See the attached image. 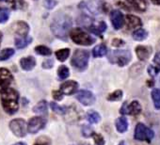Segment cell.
I'll use <instances>...</instances> for the list:
<instances>
[{"mask_svg":"<svg viewBox=\"0 0 160 145\" xmlns=\"http://www.w3.org/2000/svg\"><path fill=\"white\" fill-rule=\"evenodd\" d=\"M108 54V48L105 44H99L92 50V56L94 58H101Z\"/></svg>","mask_w":160,"mask_h":145,"instance_id":"cell-21","label":"cell"},{"mask_svg":"<svg viewBox=\"0 0 160 145\" xmlns=\"http://www.w3.org/2000/svg\"><path fill=\"white\" fill-rule=\"evenodd\" d=\"M14 53H15V51L12 48H6V49L2 50L0 52V60L4 61V60L9 59L11 57H12L14 55Z\"/></svg>","mask_w":160,"mask_h":145,"instance_id":"cell-27","label":"cell"},{"mask_svg":"<svg viewBox=\"0 0 160 145\" xmlns=\"http://www.w3.org/2000/svg\"><path fill=\"white\" fill-rule=\"evenodd\" d=\"M50 107H51L52 110H53L54 112L58 113V114L63 115V114L66 112V108H64V107H60V106H58L57 103H54V102L50 103Z\"/></svg>","mask_w":160,"mask_h":145,"instance_id":"cell-33","label":"cell"},{"mask_svg":"<svg viewBox=\"0 0 160 145\" xmlns=\"http://www.w3.org/2000/svg\"><path fill=\"white\" fill-rule=\"evenodd\" d=\"M147 36H148V33L143 28H138L133 33V38L136 41H143L147 38Z\"/></svg>","mask_w":160,"mask_h":145,"instance_id":"cell-24","label":"cell"},{"mask_svg":"<svg viewBox=\"0 0 160 145\" xmlns=\"http://www.w3.org/2000/svg\"><path fill=\"white\" fill-rule=\"evenodd\" d=\"M72 19L69 15L58 14L54 18L51 24V30L57 38L66 40L72 28Z\"/></svg>","mask_w":160,"mask_h":145,"instance_id":"cell-1","label":"cell"},{"mask_svg":"<svg viewBox=\"0 0 160 145\" xmlns=\"http://www.w3.org/2000/svg\"><path fill=\"white\" fill-rule=\"evenodd\" d=\"M119 145H126V144H125V142H124V141H122Z\"/></svg>","mask_w":160,"mask_h":145,"instance_id":"cell-46","label":"cell"},{"mask_svg":"<svg viewBox=\"0 0 160 145\" xmlns=\"http://www.w3.org/2000/svg\"><path fill=\"white\" fill-rule=\"evenodd\" d=\"M35 52L42 56H50L52 54V51L44 45H39L35 47Z\"/></svg>","mask_w":160,"mask_h":145,"instance_id":"cell-30","label":"cell"},{"mask_svg":"<svg viewBox=\"0 0 160 145\" xmlns=\"http://www.w3.org/2000/svg\"><path fill=\"white\" fill-rule=\"evenodd\" d=\"M35 145H43V144H40V143H38V144H35Z\"/></svg>","mask_w":160,"mask_h":145,"instance_id":"cell-48","label":"cell"},{"mask_svg":"<svg viewBox=\"0 0 160 145\" xmlns=\"http://www.w3.org/2000/svg\"><path fill=\"white\" fill-rule=\"evenodd\" d=\"M46 120L42 117H33L29 120L28 124V131L30 134H36L42 128H44Z\"/></svg>","mask_w":160,"mask_h":145,"instance_id":"cell-9","label":"cell"},{"mask_svg":"<svg viewBox=\"0 0 160 145\" xmlns=\"http://www.w3.org/2000/svg\"><path fill=\"white\" fill-rule=\"evenodd\" d=\"M20 65L23 70L25 71H30L32 70L36 65V60L33 57H27L20 60Z\"/></svg>","mask_w":160,"mask_h":145,"instance_id":"cell-19","label":"cell"},{"mask_svg":"<svg viewBox=\"0 0 160 145\" xmlns=\"http://www.w3.org/2000/svg\"><path fill=\"white\" fill-rule=\"evenodd\" d=\"M87 27V28L90 30V31H92V33H94V34H96V35H100L101 36V34L104 32V31H106V29H107V25H106V23L105 22H98V23H93V22H92L91 20L89 21V24L86 26ZM102 37V36H101Z\"/></svg>","mask_w":160,"mask_h":145,"instance_id":"cell-13","label":"cell"},{"mask_svg":"<svg viewBox=\"0 0 160 145\" xmlns=\"http://www.w3.org/2000/svg\"><path fill=\"white\" fill-rule=\"evenodd\" d=\"M152 3L156 5V6H160V0H151Z\"/></svg>","mask_w":160,"mask_h":145,"instance_id":"cell-43","label":"cell"},{"mask_svg":"<svg viewBox=\"0 0 160 145\" xmlns=\"http://www.w3.org/2000/svg\"><path fill=\"white\" fill-rule=\"evenodd\" d=\"M12 80L13 77L9 70L4 68L0 69V92H2L7 88H10Z\"/></svg>","mask_w":160,"mask_h":145,"instance_id":"cell-10","label":"cell"},{"mask_svg":"<svg viewBox=\"0 0 160 145\" xmlns=\"http://www.w3.org/2000/svg\"><path fill=\"white\" fill-rule=\"evenodd\" d=\"M116 128L120 133H123L127 130L128 128V122L126 118L124 117H120L116 121Z\"/></svg>","mask_w":160,"mask_h":145,"instance_id":"cell-22","label":"cell"},{"mask_svg":"<svg viewBox=\"0 0 160 145\" xmlns=\"http://www.w3.org/2000/svg\"><path fill=\"white\" fill-rule=\"evenodd\" d=\"M14 145H27V144H26V143H23V142H19V143L14 144Z\"/></svg>","mask_w":160,"mask_h":145,"instance_id":"cell-45","label":"cell"},{"mask_svg":"<svg viewBox=\"0 0 160 145\" xmlns=\"http://www.w3.org/2000/svg\"><path fill=\"white\" fill-rule=\"evenodd\" d=\"M120 112L124 115L136 116L141 112V106L139 105V103L138 101H133L130 104H128L127 102H124Z\"/></svg>","mask_w":160,"mask_h":145,"instance_id":"cell-8","label":"cell"},{"mask_svg":"<svg viewBox=\"0 0 160 145\" xmlns=\"http://www.w3.org/2000/svg\"><path fill=\"white\" fill-rule=\"evenodd\" d=\"M14 30H15V33L19 35L20 37H28L29 27L25 22H18L14 26Z\"/></svg>","mask_w":160,"mask_h":145,"instance_id":"cell-17","label":"cell"},{"mask_svg":"<svg viewBox=\"0 0 160 145\" xmlns=\"http://www.w3.org/2000/svg\"><path fill=\"white\" fill-rule=\"evenodd\" d=\"M108 59L111 63H116L122 67L131 60V53L128 50H113L108 55Z\"/></svg>","mask_w":160,"mask_h":145,"instance_id":"cell-5","label":"cell"},{"mask_svg":"<svg viewBox=\"0 0 160 145\" xmlns=\"http://www.w3.org/2000/svg\"><path fill=\"white\" fill-rule=\"evenodd\" d=\"M0 1H8V0H0Z\"/></svg>","mask_w":160,"mask_h":145,"instance_id":"cell-47","label":"cell"},{"mask_svg":"<svg viewBox=\"0 0 160 145\" xmlns=\"http://www.w3.org/2000/svg\"><path fill=\"white\" fill-rule=\"evenodd\" d=\"M110 20H111V24L113 28L116 30L121 29L124 26V23H125L123 14L122 13V12L118 10H114L110 12Z\"/></svg>","mask_w":160,"mask_h":145,"instance_id":"cell-12","label":"cell"},{"mask_svg":"<svg viewBox=\"0 0 160 145\" xmlns=\"http://www.w3.org/2000/svg\"><path fill=\"white\" fill-rule=\"evenodd\" d=\"M93 133H94V132L92 131V129L89 125H84V126L82 127V134H83L84 137L89 138V137L92 136Z\"/></svg>","mask_w":160,"mask_h":145,"instance_id":"cell-35","label":"cell"},{"mask_svg":"<svg viewBox=\"0 0 160 145\" xmlns=\"http://www.w3.org/2000/svg\"><path fill=\"white\" fill-rule=\"evenodd\" d=\"M159 71H160V67H158V66L151 65L148 68V72H149V75L152 76V77H155Z\"/></svg>","mask_w":160,"mask_h":145,"instance_id":"cell-36","label":"cell"},{"mask_svg":"<svg viewBox=\"0 0 160 145\" xmlns=\"http://www.w3.org/2000/svg\"><path fill=\"white\" fill-rule=\"evenodd\" d=\"M87 120L90 123H97L100 121V115L95 110H90L87 113Z\"/></svg>","mask_w":160,"mask_h":145,"instance_id":"cell-25","label":"cell"},{"mask_svg":"<svg viewBox=\"0 0 160 145\" xmlns=\"http://www.w3.org/2000/svg\"><path fill=\"white\" fill-rule=\"evenodd\" d=\"M122 92L118 90V91L110 93L108 97V101H119L122 99Z\"/></svg>","mask_w":160,"mask_h":145,"instance_id":"cell-34","label":"cell"},{"mask_svg":"<svg viewBox=\"0 0 160 145\" xmlns=\"http://www.w3.org/2000/svg\"><path fill=\"white\" fill-rule=\"evenodd\" d=\"M10 128L16 137L23 138L27 135V123L22 119L12 120L10 122Z\"/></svg>","mask_w":160,"mask_h":145,"instance_id":"cell-7","label":"cell"},{"mask_svg":"<svg viewBox=\"0 0 160 145\" xmlns=\"http://www.w3.org/2000/svg\"><path fill=\"white\" fill-rule=\"evenodd\" d=\"M69 55H70V49H68V48L60 49V50H58V51L56 52V57L61 62L65 61L68 58Z\"/></svg>","mask_w":160,"mask_h":145,"instance_id":"cell-26","label":"cell"},{"mask_svg":"<svg viewBox=\"0 0 160 145\" xmlns=\"http://www.w3.org/2000/svg\"><path fill=\"white\" fill-rule=\"evenodd\" d=\"M126 26H127V28L129 30L131 29H137L138 28H140L142 26V22L140 20V18L135 16V15H131V14H128L126 15Z\"/></svg>","mask_w":160,"mask_h":145,"instance_id":"cell-15","label":"cell"},{"mask_svg":"<svg viewBox=\"0 0 160 145\" xmlns=\"http://www.w3.org/2000/svg\"><path fill=\"white\" fill-rule=\"evenodd\" d=\"M53 98L55 100H58V101L62 100V98H63L62 92L61 91H55V92H53Z\"/></svg>","mask_w":160,"mask_h":145,"instance_id":"cell-39","label":"cell"},{"mask_svg":"<svg viewBox=\"0 0 160 145\" xmlns=\"http://www.w3.org/2000/svg\"><path fill=\"white\" fill-rule=\"evenodd\" d=\"M58 75L60 79H66L70 76V71L67 66L61 65L58 70Z\"/></svg>","mask_w":160,"mask_h":145,"instance_id":"cell-28","label":"cell"},{"mask_svg":"<svg viewBox=\"0 0 160 145\" xmlns=\"http://www.w3.org/2000/svg\"><path fill=\"white\" fill-rule=\"evenodd\" d=\"M76 99L84 106H91L94 104L95 102V97L93 93L90 91L82 90L76 93Z\"/></svg>","mask_w":160,"mask_h":145,"instance_id":"cell-11","label":"cell"},{"mask_svg":"<svg viewBox=\"0 0 160 145\" xmlns=\"http://www.w3.org/2000/svg\"><path fill=\"white\" fill-rule=\"evenodd\" d=\"M152 53V48L149 46L138 45L136 47V54L140 60H147Z\"/></svg>","mask_w":160,"mask_h":145,"instance_id":"cell-16","label":"cell"},{"mask_svg":"<svg viewBox=\"0 0 160 145\" xmlns=\"http://www.w3.org/2000/svg\"><path fill=\"white\" fill-rule=\"evenodd\" d=\"M89 58H90V54L88 51L82 50V49H76L72 55L71 64L74 68L80 71H83L88 67Z\"/></svg>","mask_w":160,"mask_h":145,"instance_id":"cell-4","label":"cell"},{"mask_svg":"<svg viewBox=\"0 0 160 145\" xmlns=\"http://www.w3.org/2000/svg\"><path fill=\"white\" fill-rule=\"evenodd\" d=\"M33 111L37 114H46L47 113V103H46V101L42 100V101L39 102L33 108Z\"/></svg>","mask_w":160,"mask_h":145,"instance_id":"cell-23","label":"cell"},{"mask_svg":"<svg viewBox=\"0 0 160 145\" xmlns=\"http://www.w3.org/2000/svg\"><path fill=\"white\" fill-rule=\"evenodd\" d=\"M53 65H54V61H53L52 59H46V60L43 61V63H42V67H43L44 69H50V68L53 67Z\"/></svg>","mask_w":160,"mask_h":145,"instance_id":"cell-41","label":"cell"},{"mask_svg":"<svg viewBox=\"0 0 160 145\" xmlns=\"http://www.w3.org/2000/svg\"><path fill=\"white\" fill-rule=\"evenodd\" d=\"M152 98L154 104V107L157 109H160V90L155 89L152 92Z\"/></svg>","mask_w":160,"mask_h":145,"instance_id":"cell-29","label":"cell"},{"mask_svg":"<svg viewBox=\"0 0 160 145\" xmlns=\"http://www.w3.org/2000/svg\"><path fill=\"white\" fill-rule=\"evenodd\" d=\"M78 89V83L75 81H66L60 86V91L63 94L71 95L76 92Z\"/></svg>","mask_w":160,"mask_h":145,"instance_id":"cell-14","label":"cell"},{"mask_svg":"<svg viewBox=\"0 0 160 145\" xmlns=\"http://www.w3.org/2000/svg\"><path fill=\"white\" fill-rule=\"evenodd\" d=\"M12 7L13 10H23L27 7L24 0H12Z\"/></svg>","mask_w":160,"mask_h":145,"instance_id":"cell-31","label":"cell"},{"mask_svg":"<svg viewBox=\"0 0 160 145\" xmlns=\"http://www.w3.org/2000/svg\"><path fill=\"white\" fill-rule=\"evenodd\" d=\"M154 134L152 132V130H151L149 127H147L146 125H144L143 123L139 122L137 124L136 128H135V139L137 140H140V141H147V142H151V140L152 139Z\"/></svg>","mask_w":160,"mask_h":145,"instance_id":"cell-6","label":"cell"},{"mask_svg":"<svg viewBox=\"0 0 160 145\" xmlns=\"http://www.w3.org/2000/svg\"><path fill=\"white\" fill-rule=\"evenodd\" d=\"M32 42V38L30 37H18L15 39V46L18 49H22L27 47Z\"/></svg>","mask_w":160,"mask_h":145,"instance_id":"cell-20","label":"cell"},{"mask_svg":"<svg viewBox=\"0 0 160 145\" xmlns=\"http://www.w3.org/2000/svg\"><path fill=\"white\" fill-rule=\"evenodd\" d=\"M92 137H93V139H94V141H95V143L97 145H104L105 144V139H104V138L100 134L93 133Z\"/></svg>","mask_w":160,"mask_h":145,"instance_id":"cell-38","label":"cell"},{"mask_svg":"<svg viewBox=\"0 0 160 145\" xmlns=\"http://www.w3.org/2000/svg\"><path fill=\"white\" fill-rule=\"evenodd\" d=\"M70 37L74 43L79 44V45L89 46L95 42V39L81 28L72 29L70 32Z\"/></svg>","mask_w":160,"mask_h":145,"instance_id":"cell-3","label":"cell"},{"mask_svg":"<svg viewBox=\"0 0 160 145\" xmlns=\"http://www.w3.org/2000/svg\"><path fill=\"white\" fill-rule=\"evenodd\" d=\"M153 62H154L158 67H160V52H158V53L155 55L154 59H153Z\"/></svg>","mask_w":160,"mask_h":145,"instance_id":"cell-42","label":"cell"},{"mask_svg":"<svg viewBox=\"0 0 160 145\" xmlns=\"http://www.w3.org/2000/svg\"><path fill=\"white\" fill-rule=\"evenodd\" d=\"M112 45L115 47H121V46L124 45V42L121 39H114L112 41Z\"/></svg>","mask_w":160,"mask_h":145,"instance_id":"cell-40","label":"cell"},{"mask_svg":"<svg viewBox=\"0 0 160 145\" xmlns=\"http://www.w3.org/2000/svg\"><path fill=\"white\" fill-rule=\"evenodd\" d=\"M10 17V12L8 9L0 8V24L6 23Z\"/></svg>","mask_w":160,"mask_h":145,"instance_id":"cell-32","label":"cell"},{"mask_svg":"<svg viewBox=\"0 0 160 145\" xmlns=\"http://www.w3.org/2000/svg\"><path fill=\"white\" fill-rule=\"evenodd\" d=\"M58 4V2L56 0H44L43 1V5L46 9L48 10H52L56 7V5Z\"/></svg>","mask_w":160,"mask_h":145,"instance_id":"cell-37","label":"cell"},{"mask_svg":"<svg viewBox=\"0 0 160 145\" xmlns=\"http://www.w3.org/2000/svg\"><path fill=\"white\" fill-rule=\"evenodd\" d=\"M1 102L8 114H14L19 108V94L12 88H7L1 92Z\"/></svg>","mask_w":160,"mask_h":145,"instance_id":"cell-2","label":"cell"},{"mask_svg":"<svg viewBox=\"0 0 160 145\" xmlns=\"http://www.w3.org/2000/svg\"><path fill=\"white\" fill-rule=\"evenodd\" d=\"M2 38H3V34L0 31V46H1V42H2Z\"/></svg>","mask_w":160,"mask_h":145,"instance_id":"cell-44","label":"cell"},{"mask_svg":"<svg viewBox=\"0 0 160 145\" xmlns=\"http://www.w3.org/2000/svg\"><path fill=\"white\" fill-rule=\"evenodd\" d=\"M127 2L132 7H134L135 10H137L138 12H145L148 7L147 0H127Z\"/></svg>","mask_w":160,"mask_h":145,"instance_id":"cell-18","label":"cell"}]
</instances>
